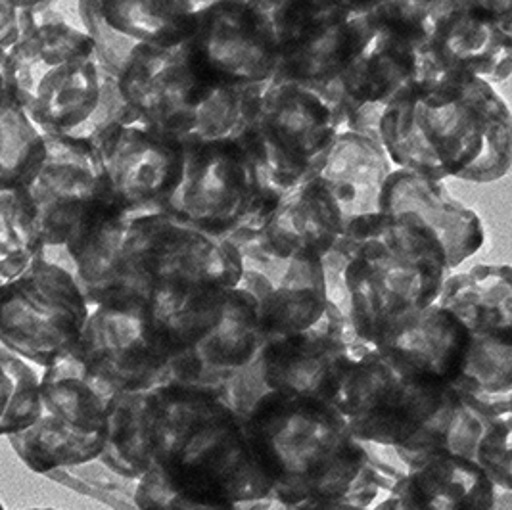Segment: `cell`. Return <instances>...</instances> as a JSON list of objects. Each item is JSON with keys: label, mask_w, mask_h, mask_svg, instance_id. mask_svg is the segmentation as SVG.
<instances>
[{"label": "cell", "mask_w": 512, "mask_h": 510, "mask_svg": "<svg viewBox=\"0 0 512 510\" xmlns=\"http://www.w3.org/2000/svg\"><path fill=\"white\" fill-rule=\"evenodd\" d=\"M378 135L396 169L434 181L493 183L511 169V110L478 77L419 79L384 110Z\"/></svg>", "instance_id": "1"}, {"label": "cell", "mask_w": 512, "mask_h": 510, "mask_svg": "<svg viewBox=\"0 0 512 510\" xmlns=\"http://www.w3.org/2000/svg\"><path fill=\"white\" fill-rule=\"evenodd\" d=\"M33 2L18 43L10 48L12 93L43 135L93 140L133 116L117 79L94 50L77 4Z\"/></svg>", "instance_id": "2"}, {"label": "cell", "mask_w": 512, "mask_h": 510, "mask_svg": "<svg viewBox=\"0 0 512 510\" xmlns=\"http://www.w3.org/2000/svg\"><path fill=\"white\" fill-rule=\"evenodd\" d=\"M142 399L150 468L175 493L208 507L273 499L242 422L219 395L167 382Z\"/></svg>", "instance_id": "3"}, {"label": "cell", "mask_w": 512, "mask_h": 510, "mask_svg": "<svg viewBox=\"0 0 512 510\" xmlns=\"http://www.w3.org/2000/svg\"><path fill=\"white\" fill-rule=\"evenodd\" d=\"M242 426L280 509L346 505L367 464L365 443L325 401L271 392Z\"/></svg>", "instance_id": "4"}, {"label": "cell", "mask_w": 512, "mask_h": 510, "mask_svg": "<svg viewBox=\"0 0 512 510\" xmlns=\"http://www.w3.org/2000/svg\"><path fill=\"white\" fill-rule=\"evenodd\" d=\"M330 252L348 263L344 284L351 326L373 346L401 321L436 303L447 275L440 244L407 215L355 219Z\"/></svg>", "instance_id": "5"}, {"label": "cell", "mask_w": 512, "mask_h": 510, "mask_svg": "<svg viewBox=\"0 0 512 510\" xmlns=\"http://www.w3.org/2000/svg\"><path fill=\"white\" fill-rule=\"evenodd\" d=\"M183 148V177L163 213L233 246L250 240L284 194L271 185L246 140Z\"/></svg>", "instance_id": "6"}, {"label": "cell", "mask_w": 512, "mask_h": 510, "mask_svg": "<svg viewBox=\"0 0 512 510\" xmlns=\"http://www.w3.org/2000/svg\"><path fill=\"white\" fill-rule=\"evenodd\" d=\"M277 45L271 81L311 89L334 83L373 37L369 0H261Z\"/></svg>", "instance_id": "7"}, {"label": "cell", "mask_w": 512, "mask_h": 510, "mask_svg": "<svg viewBox=\"0 0 512 510\" xmlns=\"http://www.w3.org/2000/svg\"><path fill=\"white\" fill-rule=\"evenodd\" d=\"M338 133L340 121L323 94L300 83L271 81L242 139L271 185L288 194L321 173Z\"/></svg>", "instance_id": "8"}, {"label": "cell", "mask_w": 512, "mask_h": 510, "mask_svg": "<svg viewBox=\"0 0 512 510\" xmlns=\"http://www.w3.org/2000/svg\"><path fill=\"white\" fill-rule=\"evenodd\" d=\"M443 390L394 353L369 346L344 374L332 405L355 440L399 447L432 417Z\"/></svg>", "instance_id": "9"}, {"label": "cell", "mask_w": 512, "mask_h": 510, "mask_svg": "<svg viewBox=\"0 0 512 510\" xmlns=\"http://www.w3.org/2000/svg\"><path fill=\"white\" fill-rule=\"evenodd\" d=\"M89 313L70 271L37 257L0 284V346L47 369L79 348Z\"/></svg>", "instance_id": "10"}, {"label": "cell", "mask_w": 512, "mask_h": 510, "mask_svg": "<svg viewBox=\"0 0 512 510\" xmlns=\"http://www.w3.org/2000/svg\"><path fill=\"white\" fill-rule=\"evenodd\" d=\"M45 144V158L22 188L41 236L39 259L60 265L71 244L116 206L93 142L45 135Z\"/></svg>", "instance_id": "11"}, {"label": "cell", "mask_w": 512, "mask_h": 510, "mask_svg": "<svg viewBox=\"0 0 512 510\" xmlns=\"http://www.w3.org/2000/svg\"><path fill=\"white\" fill-rule=\"evenodd\" d=\"M420 79L478 77L505 83L512 71V2L430 0L415 43Z\"/></svg>", "instance_id": "12"}, {"label": "cell", "mask_w": 512, "mask_h": 510, "mask_svg": "<svg viewBox=\"0 0 512 510\" xmlns=\"http://www.w3.org/2000/svg\"><path fill=\"white\" fill-rule=\"evenodd\" d=\"M183 52L188 66L213 87L267 85L279 62L261 0L200 2Z\"/></svg>", "instance_id": "13"}, {"label": "cell", "mask_w": 512, "mask_h": 510, "mask_svg": "<svg viewBox=\"0 0 512 510\" xmlns=\"http://www.w3.org/2000/svg\"><path fill=\"white\" fill-rule=\"evenodd\" d=\"M369 346L355 334L350 317L328 302L315 325L261 346V378L269 392L332 405L344 374Z\"/></svg>", "instance_id": "14"}, {"label": "cell", "mask_w": 512, "mask_h": 510, "mask_svg": "<svg viewBox=\"0 0 512 510\" xmlns=\"http://www.w3.org/2000/svg\"><path fill=\"white\" fill-rule=\"evenodd\" d=\"M114 206L125 213H163L183 177L185 148L135 116L93 140Z\"/></svg>", "instance_id": "15"}, {"label": "cell", "mask_w": 512, "mask_h": 510, "mask_svg": "<svg viewBox=\"0 0 512 510\" xmlns=\"http://www.w3.org/2000/svg\"><path fill=\"white\" fill-rule=\"evenodd\" d=\"M137 269L148 296L154 290L236 288L242 257L227 238L165 213H140Z\"/></svg>", "instance_id": "16"}, {"label": "cell", "mask_w": 512, "mask_h": 510, "mask_svg": "<svg viewBox=\"0 0 512 510\" xmlns=\"http://www.w3.org/2000/svg\"><path fill=\"white\" fill-rule=\"evenodd\" d=\"M75 351L119 394L165 384L171 363L146 302L93 307Z\"/></svg>", "instance_id": "17"}, {"label": "cell", "mask_w": 512, "mask_h": 510, "mask_svg": "<svg viewBox=\"0 0 512 510\" xmlns=\"http://www.w3.org/2000/svg\"><path fill=\"white\" fill-rule=\"evenodd\" d=\"M236 250L242 257L238 286L256 302L265 342L298 334L323 317L328 298L321 259H279L252 244Z\"/></svg>", "instance_id": "18"}, {"label": "cell", "mask_w": 512, "mask_h": 510, "mask_svg": "<svg viewBox=\"0 0 512 510\" xmlns=\"http://www.w3.org/2000/svg\"><path fill=\"white\" fill-rule=\"evenodd\" d=\"M116 79L131 114L175 139L185 135L194 112L213 87L188 66L183 45H140Z\"/></svg>", "instance_id": "19"}, {"label": "cell", "mask_w": 512, "mask_h": 510, "mask_svg": "<svg viewBox=\"0 0 512 510\" xmlns=\"http://www.w3.org/2000/svg\"><path fill=\"white\" fill-rule=\"evenodd\" d=\"M407 215L430 232L445 255L447 273L482 250L486 242L484 223L472 209L453 198L443 181L396 169L390 173L380 196V211Z\"/></svg>", "instance_id": "20"}, {"label": "cell", "mask_w": 512, "mask_h": 510, "mask_svg": "<svg viewBox=\"0 0 512 510\" xmlns=\"http://www.w3.org/2000/svg\"><path fill=\"white\" fill-rule=\"evenodd\" d=\"M374 24L369 43L334 83L319 91L338 117L340 131L353 108L361 104L388 108L420 79L419 54L413 39L392 25L376 20Z\"/></svg>", "instance_id": "21"}, {"label": "cell", "mask_w": 512, "mask_h": 510, "mask_svg": "<svg viewBox=\"0 0 512 510\" xmlns=\"http://www.w3.org/2000/svg\"><path fill=\"white\" fill-rule=\"evenodd\" d=\"M265 344L254 298L233 288L219 323L194 348L171 359L167 382L202 388L219 395L229 374L246 367Z\"/></svg>", "instance_id": "22"}, {"label": "cell", "mask_w": 512, "mask_h": 510, "mask_svg": "<svg viewBox=\"0 0 512 510\" xmlns=\"http://www.w3.org/2000/svg\"><path fill=\"white\" fill-rule=\"evenodd\" d=\"M346 217L319 177L282 196L265 225L244 242L279 259H323L344 236Z\"/></svg>", "instance_id": "23"}, {"label": "cell", "mask_w": 512, "mask_h": 510, "mask_svg": "<svg viewBox=\"0 0 512 510\" xmlns=\"http://www.w3.org/2000/svg\"><path fill=\"white\" fill-rule=\"evenodd\" d=\"M497 487L470 461L432 457L407 472L378 503L380 510H491Z\"/></svg>", "instance_id": "24"}, {"label": "cell", "mask_w": 512, "mask_h": 510, "mask_svg": "<svg viewBox=\"0 0 512 510\" xmlns=\"http://www.w3.org/2000/svg\"><path fill=\"white\" fill-rule=\"evenodd\" d=\"M468 346V328L438 303L401 321L376 344L440 388L455 384L465 367Z\"/></svg>", "instance_id": "25"}, {"label": "cell", "mask_w": 512, "mask_h": 510, "mask_svg": "<svg viewBox=\"0 0 512 510\" xmlns=\"http://www.w3.org/2000/svg\"><path fill=\"white\" fill-rule=\"evenodd\" d=\"M119 392L73 351L39 376L41 409L73 432L106 443Z\"/></svg>", "instance_id": "26"}, {"label": "cell", "mask_w": 512, "mask_h": 510, "mask_svg": "<svg viewBox=\"0 0 512 510\" xmlns=\"http://www.w3.org/2000/svg\"><path fill=\"white\" fill-rule=\"evenodd\" d=\"M394 165L382 144L350 131L336 135L317 175L330 192L346 223L380 211V196Z\"/></svg>", "instance_id": "27"}, {"label": "cell", "mask_w": 512, "mask_h": 510, "mask_svg": "<svg viewBox=\"0 0 512 510\" xmlns=\"http://www.w3.org/2000/svg\"><path fill=\"white\" fill-rule=\"evenodd\" d=\"M497 418L489 417L457 388L447 386L426 424L411 440L394 447L397 459L407 466L432 457H461L474 463L480 443Z\"/></svg>", "instance_id": "28"}, {"label": "cell", "mask_w": 512, "mask_h": 510, "mask_svg": "<svg viewBox=\"0 0 512 510\" xmlns=\"http://www.w3.org/2000/svg\"><path fill=\"white\" fill-rule=\"evenodd\" d=\"M436 303L468 332H512L511 265H474L447 273Z\"/></svg>", "instance_id": "29"}, {"label": "cell", "mask_w": 512, "mask_h": 510, "mask_svg": "<svg viewBox=\"0 0 512 510\" xmlns=\"http://www.w3.org/2000/svg\"><path fill=\"white\" fill-rule=\"evenodd\" d=\"M100 22L119 37L154 48L185 45L196 29L194 0H91Z\"/></svg>", "instance_id": "30"}, {"label": "cell", "mask_w": 512, "mask_h": 510, "mask_svg": "<svg viewBox=\"0 0 512 510\" xmlns=\"http://www.w3.org/2000/svg\"><path fill=\"white\" fill-rule=\"evenodd\" d=\"M453 388L489 417L512 415V332H470L465 367Z\"/></svg>", "instance_id": "31"}, {"label": "cell", "mask_w": 512, "mask_h": 510, "mask_svg": "<svg viewBox=\"0 0 512 510\" xmlns=\"http://www.w3.org/2000/svg\"><path fill=\"white\" fill-rule=\"evenodd\" d=\"M20 461L37 474L87 466L98 461L104 441L81 436L41 409L37 420L22 432L8 436Z\"/></svg>", "instance_id": "32"}, {"label": "cell", "mask_w": 512, "mask_h": 510, "mask_svg": "<svg viewBox=\"0 0 512 510\" xmlns=\"http://www.w3.org/2000/svg\"><path fill=\"white\" fill-rule=\"evenodd\" d=\"M265 87H211L179 142L192 146L240 139L256 117Z\"/></svg>", "instance_id": "33"}, {"label": "cell", "mask_w": 512, "mask_h": 510, "mask_svg": "<svg viewBox=\"0 0 512 510\" xmlns=\"http://www.w3.org/2000/svg\"><path fill=\"white\" fill-rule=\"evenodd\" d=\"M45 135L33 125L12 91L0 93V186H24L45 158Z\"/></svg>", "instance_id": "34"}, {"label": "cell", "mask_w": 512, "mask_h": 510, "mask_svg": "<svg viewBox=\"0 0 512 510\" xmlns=\"http://www.w3.org/2000/svg\"><path fill=\"white\" fill-rule=\"evenodd\" d=\"M41 236L22 186H0V284L16 279L39 257Z\"/></svg>", "instance_id": "35"}, {"label": "cell", "mask_w": 512, "mask_h": 510, "mask_svg": "<svg viewBox=\"0 0 512 510\" xmlns=\"http://www.w3.org/2000/svg\"><path fill=\"white\" fill-rule=\"evenodd\" d=\"M39 415V374L22 357L0 346V436L22 432Z\"/></svg>", "instance_id": "36"}, {"label": "cell", "mask_w": 512, "mask_h": 510, "mask_svg": "<svg viewBox=\"0 0 512 510\" xmlns=\"http://www.w3.org/2000/svg\"><path fill=\"white\" fill-rule=\"evenodd\" d=\"M133 501L139 510H273L279 507L273 499L248 503V505H236V507L198 505L175 493L163 482L162 476L154 468H148L137 480Z\"/></svg>", "instance_id": "37"}, {"label": "cell", "mask_w": 512, "mask_h": 510, "mask_svg": "<svg viewBox=\"0 0 512 510\" xmlns=\"http://www.w3.org/2000/svg\"><path fill=\"white\" fill-rule=\"evenodd\" d=\"M512 415L499 417L480 443L474 464L497 489L512 491Z\"/></svg>", "instance_id": "38"}, {"label": "cell", "mask_w": 512, "mask_h": 510, "mask_svg": "<svg viewBox=\"0 0 512 510\" xmlns=\"http://www.w3.org/2000/svg\"><path fill=\"white\" fill-rule=\"evenodd\" d=\"M33 2L0 0V48L8 52L24 33Z\"/></svg>", "instance_id": "39"}, {"label": "cell", "mask_w": 512, "mask_h": 510, "mask_svg": "<svg viewBox=\"0 0 512 510\" xmlns=\"http://www.w3.org/2000/svg\"><path fill=\"white\" fill-rule=\"evenodd\" d=\"M2 91H12V81H10L8 54L0 48V93Z\"/></svg>", "instance_id": "40"}, {"label": "cell", "mask_w": 512, "mask_h": 510, "mask_svg": "<svg viewBox=\"0 0 512 510\" xmlns=\"http://www.w3.org/2000/svg\"><path fill=\"white\" fill-rule=\"evenodd\" d=\"M491 510H512V491L497 489Z\"/></svg>", "instance_id": "41"}, {"label": "cell", "mask_w": 512, "mask_h": 510, "mask_svg": "<svg viewBox=\"0 0 512 510\" xmlns=\"http://www.w3.org/2000/svg\"><path fill=\"white\" fill-rule=\"evenodd\" d=\"M319 510H380L378 505H374L371 509H361V507H351V505H332V507H326V509Z\"/></svg>", "instance_id": "42"}, {"label": "cell", "mask_w": 512, "mask_h": 510, "mask_svg": "<svg viewBox=\"0 0 512 510\" xmlns=\"http://www.w3.org/2000/svg\"><path fill=\"white\" fill-rule=\"evenodd\" d=\"M29 510H56V509H29Z\"/></svg>", "instance_id": "43"}, {"label": "cell", "mask_w": 512, "mask_h": 510, "mask_svg": "<svg viewBox=\"0 0 512 510\" xmlns=\"http://www.w3.org/2000/svg\"><path fill=\"white\" fill-rule=\"evenodd\" d=\"M0 510H6L4 507H2V503H0Z\"/></svg>", "instance_id": "44"}, {"label": "cell", "mask_w": 512, "mask_h": 510, "mask_svg": "<svg viewBox=\"0 0 512 510\" xmlns=\"http://www.w3.org/2000/svg\"><path fill=\"white\" fill-rule=\"evenodd\" d=\"M279 510H284V509H279Z\"/></svg>", "instance_id": "45"}]
</instances>
